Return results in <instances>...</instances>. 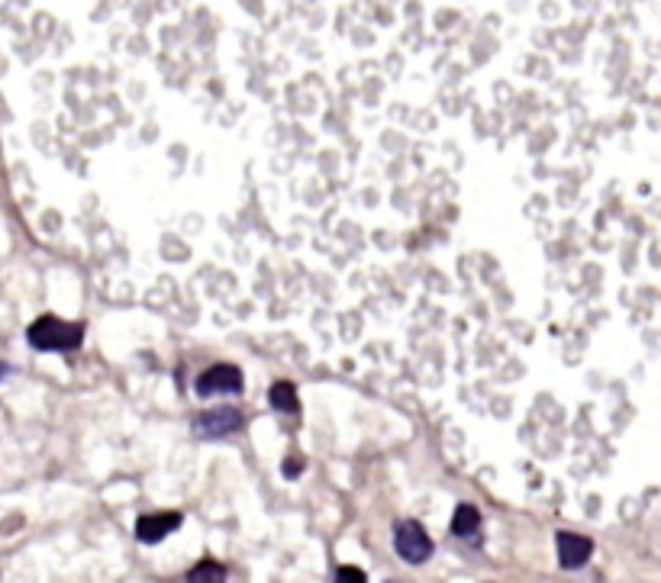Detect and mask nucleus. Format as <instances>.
<instances>
[{"label":"nucleus","instance_id":"f257e3e1","mask_svg":"<svg viewBox=\"0 0 661 583\" xmlns=\"http://www.w3.org/2000/svg\"><path fill=\"white\" fill-rule=\"evenodd\" d=\"M33 348L39 352H71L84 342V326L81 323H65L59 316H42L26 332Z\"/></svg>","mask_w":661,"mask_h":583},{"label":"nucleus","instance_id":"f03ea898","mask_svg":"<svg viewBox=\"0 0 661 583\" xmlns=\"http://www.w3.org/2000/svg\"><path fill=\"white\" fill-rule=\"evenodd\" d=\"M394 548H397V555L404 558V561H410V564H423L429 555H433V542H429L426 529L420 526V522H413V519L397 522Z\"/></svg>","mask_w":661,"mask_h":583},{"label":"nucleus","instance_id":"7ed1b4c3","mask_svg":"<svg viewBox=\"0 0 661 583\" xmlns=\"http://www.w3.org/2000/svg\"><path fill=\"white\" fill-rule=\"evenodd\" d=\"M194 390L200 397H217V393H239L242 390V371L236 364H213L197 377Z\"/></svg>","mask_w":661,"mask_h":583},{"label":"nucleus","instance_id":"20e7f679","mask_svg":"<svg viewBox=\"0 0 661 583\" xmlns=\"http://www.w3.org/2000/svg\"><path fill=\"white\" fill-rule=\"evenodd\" d=\"M242 429V413L233 406H223V410H210L204 416H197L194 432L200 439H223V435H233Z\"/></svg>","mask_w":661,"mask_h":583},{"label":"nucleus","instance_id":"39448f33","mask_svg":"<svg viewBox=\"0 0 661 583\" xmlns=\"http://www.w3.org/2000/svg\"><path fill=\"white\" fill-rule=\"evenodd\" d=\"M555 548H558V561H562V567H568V571L587 564V558H591V551H594L591 538L574 535V532H558L555 535Z\"/></svg>","mask_w":661,"mask_h":583},{"label":"nucleus","instance_id":"423d86ee","mask_svg":"<svg viewBox=\"0 0 661 583\" xmlns=\"http://www.w3.org/2000/svg\"><path fill=\"white\" fill-rule=\"evenodd\" d=\"M178 526H181V513H152V516H142L136 522V535H139V542L155 545V542H162L165 535L175 532Z\"/></svg>","mask_w":661,"mask_h":583},{"label":"nucleus","instance_id":"0eeeda50","mask_svg":"<svg viewBox=\"0 0 661 583\" xmlns=\"http://www.w3.org/2000/svg\"><path fill=\"white\" fill-rule=\"evenodd\" d=\"M478 529H481L478 509H474L471 503H462V506L455 509V516H452V535H458V538H471V535H478Z\"/></svg>","mask_w":661,"mask_h":583},{"label":"nucleus","instance_id":"6e6552de","mask_svg":"<svg viewBox=\"0 0 661 583\" xmlns=\"http://www.w3.org/2000/svg\"><path fill=\"white\" fill-rule=\"evenodd\" d=\"M268 403L275 406V410H281V413H297V410H300L297 390H294L291 381H278L275 387H271V390H268Z\"/></svg>","mask_w":661,"mask_h":583},{"label":"nucleus","instance_id":"1a4fd4ad","mask_svg":"<svg viewBox=\"0 0 661 583\" xmlns=\"http://www.w3.org/2000/svg\"><path fill=\"white\" fill-rule=\"evenodd\" d=\"M188 580H226V571L220 564H200V567H194V571L188 574Z\"/></svg>","mask_w":661,"mask_h":583},{"label":"nucleus","instance_id":"9d476101","mask_svg":"<svg viewBox=\"0 0 661 583\" xmlns=\"http://www.w3.org/2000/svg\"><path fill=\"white\" fill-rule=\"evenodd\" d=\"M336 580H342V583H365V574L358 571V567H339V574H336Z\"/></svg>","mask_w":661,"mask_h":583},{"label":"nucleus","instance_id":"9b49d317","mask_svg":"<svg viewBox=\"0 0 661 583\" xmlns=\"http://www.w3.org/2000/svg\"><path fill=\"white\" fill-rule=\"evenodd\" d=\"M300 471H304V458L291 455V458L284 461V477H297Z\"/></svg>","mask_w":661,"mask_h":583},{"label":"nucleus","instance_id":"f8f14e48","mask_svg":"<svg viewBox=\"0 0 661 583\" xmlns=\"http://www.w3.org/2000/svg\"><path fill=\"white\" fill-rule=\"evenodd\" d=\"M7 374H10V364H7V361H0V381H4Z\"/></svg>","mask_w":661,"mask_h":583}]
</instances>
